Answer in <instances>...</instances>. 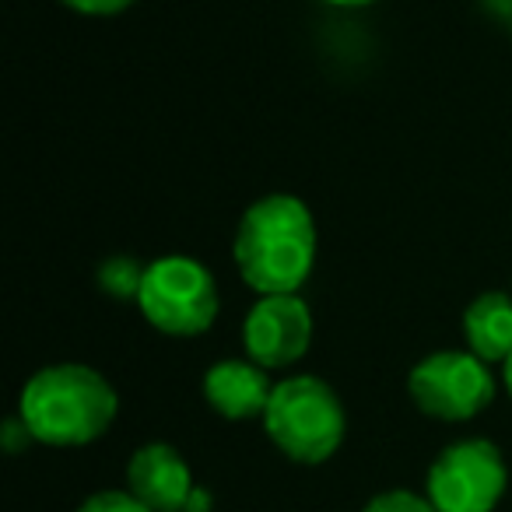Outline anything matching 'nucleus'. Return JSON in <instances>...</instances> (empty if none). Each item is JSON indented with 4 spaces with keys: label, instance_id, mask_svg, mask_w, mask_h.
<instances>
[{
    "label": "nucleus",
    "instance_id": "2",
    "mask_svg": "<svg viewBox=\"0 0 512 512\" xmlns=\"http://www.w3.org/2000/svg\"><path fill=\"white\" fill-rule=\"evenodd\" d=\"M120 411L113 383L81 362L39 369L18 397V418L43 446H88L102 439Z\"/></svg>",
    "mask_w": 512,
    "mask_h": 512
},
{
    "label": "nucleus",
    "instance_id": "15",
    "mask_svg": "<svg viewBox=\"0 0 512 512\" xmlns=\"http://www.w3.org/2000/svg\"><path fill=\"white\" fill-rule=\"evenodd\" d=\"M0 442H4V449H8V453H22L25 446H29V442H36V435L29 432V425H25L22 418H8L4 421V432H0Z\"/></svg>",
    "mask_w": 512,
    "mask_h": 512
},
{
    "label": "nucleus",
    "instance_id": "4",
    "mask_svg": "<svg viewBox=\"0 0 512 512\" xmlns=\"http://www.w3.org/2000/svg\"><path fill=\"white\" fill-rule=\"evenodd\" d=\"M141 316L165 337H200L218 320V285L214 274L193 256H158L144 271L137 295Z\"/></svg>",
    "mask_w": 512,
    "mask_h": 512
},
{
    "label": "nucleus",
    "instance_id": "5",
    "mask_svg": "<svg viewBox=\"0 0 512 512\" xmlns=\"http://www.w3.org/2000/svg\"><path fill=\"white\" fill-rule=\"evenodd\" d=\"M414 407L435 421H470L495 400V376L474 351H435L407 376Z\"/></svg>",
    "mask_w": 512,
    "mask_h": 512
},
{
    "label": "nucleus",
    "instance_id": "16",
    "mask_svg": "<svg viewBox=\"0 0 512 512\" xmlns=\"http://www.w3.org/2000/svg\"><path fill=\"white\" fill-rule=\"evenodd\" d=\"M330 8H369V4H379V0H323Z\"/></svg>",
    "mask_w": 512,
    "mask_h": 512
},
{
    "label": "nucleus",
    "instance_id": "8",
    "mask_svg": "<svg viewBox=\"0 0 512 512\" xmlns=\"http://www.w3.org/2000/svg\"><path fill=\"white\" fill-rule=\"evenodd\" d=\"M127 491H134L151 512H190L197 495L190 467L169 442H148L130 456Z\"/></svg>",
    "mask_w": 512,
    "mask_h": 512
},
{
    "label": "nucleus",
    "instance_id": "17",
    "mask_svg": "<svg viewBox=\"0 0 512 512\" xmlns=\"http://www.w3.org/2000/svg\"><path fill=\"white\" fill-rule=\"evenodd\" d=\"M502 379H505V393L512 397V355L502 362Z\"/></svg>",
    "mask_w": 512,
    "mask_h": 512
},
{
    "label": "nucleus",
    "instance_id": "7",
    "mask_svg": "<svg viewBox=\"0 0 512 512\" xmlns=\"http://www.w3.org/2000/svg\"><path fill=\"white\" fill-rule=\"evenodd\" d=\"M313 344V313L299 295H260L242 320V348L260 369H288Z\"/></svg>",
    "mask_w": 512,
    "mask_h": 512
},
{
    "label": "nucleus",
    "instance_id": "10",
    "mask_svg": "<svg viewBox=\"0 0 512 512\" xmlns=\"http://www.w3.org/2000/svg\"><path fill=\"white\" fill-rule=\"evenodd\" d=\"M463 341L481 362H505L512 355V295H477L463 313Z\"/></svg>",
    "mask_w": 512,
    "mask_h": 512
},
{
    "label": "nucleus",
    "instance_id": "12",
    "mask_svg": "<svg viewBox=\"0 0 512 512\" xmlns=\"http://www.w3.org/2000/svg\"><path fill=\"white\" fill-rule=\"evenodd\" d=\"M362 512H435V505L428 502V495L393 488V491H383V495L369 498V505H365Z\"/></svg>",
    "mask_w": 512,
    "mask_h": 512
},
{
    "label": "nucleus",
    "instance_id": "14",
    "mask_svg": "<svg viewBox=\"0 0 512 512\" xmlns=\"http://www.w3.org/2000/svg\"><path fill=\"white\" fill-rule=\"evenodd\" d=\"M64 8L78 11V15H92V18H109L120 15V11L134 8L137 0H60Z\"/></svg>",
    "mask_w": 512,
    "mask_h": 512
},
{
    "label": "nucleus",
    "instance_id": "1",
    "mask_svg": "<svg viewBox=\"0 0 512 512\" xmlns=\"http://www.w3.org/2000/svg\"><path fill=\"white\" fill-rule=\"evenodd\" d=\"M235 267L256 295H299L316 267V218L295 193H267L246 207L232 242Z\"/></svg>",
    "mask_w": 512,
    "mask_h": 512
},
{
    "label": "nucleus",
    "instance_id": "3",
    "mask_svg": "<svg viewBox=\"0 0 512 512\" xmlns=\"http://www.w3.org/2000/svg\"><path fill=\"white\" fill-rule=\"evenodd\" d=\"M264 428L271 442L295 463H323L344 442V404L334 386L320 376H292L274 386L264 411Z\"/></svg>",
    "mask_w": 512,
    "mask_h": 512
},
{
    "label": "nucleus",
    "instance_id": "13",
    "mask_svg": "<svg viewBox=\"0 0 512 512\" xmlns=\"http://www.w3.org/2000/svg\"><path fill=\"white\" fill-rule=\"evenodd\" d=\"M78 512H151L134 491H95L81 502Z\"/></svg>",
    "mask_w": 512,
    "mask_h": 512
},
{
    "label": "nucleus",
    "instance_id": "11",
    "mask_svg": "<svg viewBox=\"0 0 512 512\" xmlns=\"http://www.w3.org/2000/svg\"><path fill=\"white\" fill-rule=\"evenodd\" d=\"M144 271H148V264H141L134 256H109V260H102L95 281H99V288L109 299L137 302L144 285Z\"/></svg>",
    "mask_w": 512,
    "mask_h": 512
},
{
    "label": "nucleus",
    "instance_id": "9",
    "mask_svg": "<svg viewBox=\"0 0 512 512\" xmlns=\"http://www.w3.org/2000/svg\"><path fill=\"white\" fill-rule=\"evenodd\" d=\"M274 386L278 383H271L267 369H260L249 358H221L204 372V400L214 414L228 421L264 418Z\"/></svg>",
    "mask_w": 512,
    "mask_h": 512
},
{
    "label": "nucleus",
    "instance_id": "6",
    "mask_svg": "<svg viewBox=\"0 0 512 512\" xmlns=\"http://www.w3.org/2000/svg\"><path fill=\"white\" fill-rule=\"evenodd\" d=\"M509 470L488 439H460L428 467L425 495L435 512H491L505 495Z\"/></svg>",
    "mask_w": 512,
    "mask_h": 512
}]
</instances>
